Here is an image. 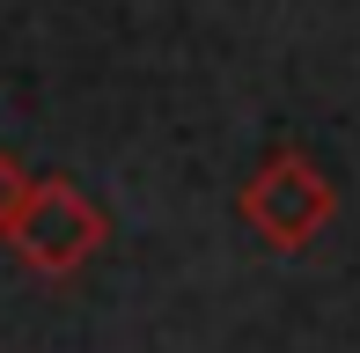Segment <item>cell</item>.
<instances>
[{
	"mask_svg": "<svg viewBox=\"0 0 360 353\" xmlns=\"http://www.w3.org/2000/svg\"><path fill=\"white\" fill-rule=\"evenodd\" d=\"M0 243L37 272V280H74V272L110 243V221L74 176H22L8 221H0Z\"/></svg>",
	"mask_w": 360,
	"mask_h": 353,
	"instance_id": "1",
	"label": "cell"
},
{
	"mask_svg": "<svg viewBox=\"0 0 360 353\" xmlns=\"http://www.w3.org/2000/svg\"><path fill=\"white\" fill-rule=\"evenodd\" d=\"M236 214H243V229L265 250H309L331 229V214H338V184L323 176L316 155L272 148L265 162L250 169V184L236 191Z\"/></svg>",
	"mask_w": 360,
	"mask_h": 353,
	"instance_id": "2",
	"label": "cell"
},
{
	"mask_svg": "<svg viewBox=\"0 0 360 353\" xmlns=\"http://www.w3.org/2000/svg\"><path fill=\"white\" fill-rule=\"evenodd\" d=\"M15 191H22V169L0 155V221H8V206H15Z\"/></svg>",
	"mask_w": 360,
	"mask_h": 353,
	"instance_id": "3",
	"label": "cell"
}]
</instances>
